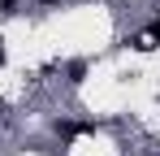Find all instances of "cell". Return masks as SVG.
Wrapping results in <instances>:
<instances>
[{
	"instance_id": "6da1fadb",
	"label": "cell",
	"mask_w": 160,
	"mask_h": 156,
	"mask_svg": "<svg viewBox=\"0 0 160 156\" xmlns=\"http://www.w3.org/2000/svg\"><path fill=\"white\" fill-rule=\"evenodd\" d=\"M13 13H18V4L13 0H0V18H13Z\"/></svg>"
},
{
	"instance_id": "7a4b0ae2",
	"label": "cell",
	"mask_w": 160,
	"mask_h": 156,
	"mask_svg": "<svg viewBox=\"0 0 160 156\" xmlns=\"http://www.w3.org/2000/svg\"><path fill=\"white\" fill-rule=\"evenodd\" d=\"M0 117H4V100H0Z\"/></svg>"
}]
</instances>
